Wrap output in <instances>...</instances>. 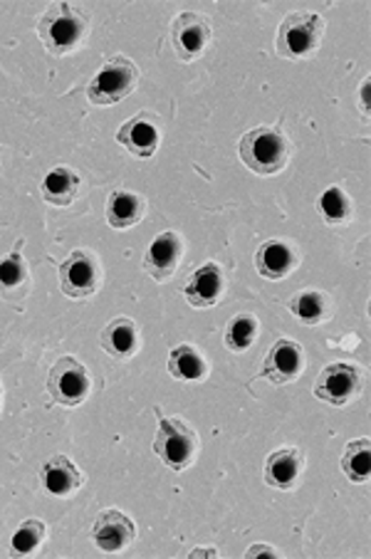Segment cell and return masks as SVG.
<instances>
[{
	"label": "cell",
	"instance_id": "1",
	"mask_svg": "<svg viewBox=\"0 0 371 559\" xmlns=\"http://www.w3.org/2000/svg\"><path fill=\"white\" fill-rule=\"evenodd\" d=\"M89 17L82 8L70 3H52L48 11L37 21V38L45 45V50L55 58L77 50L87 38Z\"/></svg>",
	"mask_w": 371,
	"mask_h": 559
},
{
	"label": "cell",
	"instance_id": "2",
	"mask_svg": "<svg viewBox=\"0 0 371 559\" xmlns=\"http://www.w3.org/2000/svg\"><path fill=\"white\" fill-rule=\"evenodd\" d=\"M238 151L250 171L260 177H273L287 167L290 144L277 126H255L240 136Z\"/></svg>",
	"mask_w": 371,
	"mask_h": 559
},
{
	"label": "cell",
	"instance_id": "3",
	"mask_svg": "<svg viewBox=\"0 0 371 559\" xmlns=\"http://www.w3.org/2000/svg\"><path fill=\"white\" fill-rule=\"evenodd\" d=\"M139 77H142V72H139L132 60L124 58V54H115L92 77L87 87L89 102L97 107H111L122 102V99H127L136 89Z\"/></svg>",
	"mask_w": 371,
	"mask_h": 559
},
{
	"label": "cell",
	"instance_id": "4",
	"mask_svg": "<svg viewBox=\"0 0 371 559\" xmlns=\"http://www.w3.org/2000/svg\"><path fill=\"white\" fill-rule=\"evenodd\" d=\"M324 38V21L318 13H290L280 23L275 48L287 60H304L320 50Z\"/></svg>",
	"mask_w": 371,
	"mask_h": 559
},
{
	"label": "cell",
	"instance_id": "5",
	"mask_svg": "<svg viewBox=\"0 0 371 559\" xmlns=\"http://www.w3.org/2000/svg\"><path fill=\"white\" fill-rule=\"evenodd\" d=\"M154 453L173 471H185L199 455V436L181 418L159 414V428L154 438Z\"/></svg>",
	"mask_w": 371,
	"mask_h": 559
},
{
	"label": "cell",
	"instance_id": "6",
	"mask_svg": "<svg viewBox=\"0 0 371 559\" xmlns=\"http://www.w3.org/2000/svg\"><path fill=\"white\" fill-rule=\"evenodd\" d=\"M48 391L55 403L60 406H80L85 403L92 391V379L87 366L74 356H60L52 364L48 377Z\"/></svg>",
	"mask_w": 371,
	"mask_h": 559
},
{
	"label": "cell",
	"instance_id": "7",
	"mask_svg": "<svg viewBox=\"0 0 371 559\" xmlns=\"http://www.w3.org/2000/svg\"><path fill=\"white\" fill-rule=\"evenodd\" d=\"M101 288V265L92 251H72L60 265V290L70 300H89Z\"/></svg>",
	"mask_w": 371,
	"mask_h": 559
},
{
	"label": "cell",
	"instance_id": "8",
	"mask_svg": "<svg viewBox=\"0 0 371 559\" xmlns=\"http://www.w3.org/2000/svg\"><path fill=\"white\" fill-rule=\"evenodd\" d=\"M314 397L330 403V406H345L361 391V377L357 366L351 364H330L324 366L318 384H314Z\"/></svg>",
	"mask_w": 371,
	"mask_h": 559
},
{
	"label": "cell",
	"instance_id": "9",
	"mask_svg": "<svg viewBox=\"0 0 371 559\" xmlns=\"http://www.w3.org/2000/svg\"><path fill=\"white\" fill-rule=\"evenodd\" d=\"M304 372V347L295 339H277L265 356V366L260 372V379H267L283 387L295 381Z\"/></svg>",
	"mask_w": 371,
	"mask_h": 559
},
{
	"label": "cell",
	"instance_id": "10",
	"mask_svg": "<svg viewBox=\"0 0 371 559\" xmlns=\"http://www.w3.org/2000/svg\"><path fill=\"white\" fill-rule=\"evenodd\" d=\"M171 40H173V52L179 54V60L193 62L199 60L208 48L211 25L206 17L199 13H181L173 21Z\"/></svg>",
	"mask_w": 371,
	"mask_h": 559
},
{
	"label": "cell",
	"instance_id": "11",
	"mask_svg": "<svg viewBox=\"0 0 371 559\" xmlns=\"http://www.w3.org/2000/svg\"><path fill=\"white\" fill-rule=\"evenodd\" d=\"M117 142L122 144L129 154H134V157L152 159L161 144L159 119L146 112L132 117L129 122L119 126Z\"/></svg>",
	"mask_w": 371,
	"mask_h": 559
},
{
	"label": "cell",
	"instance_id": "12",
	"mask_svg": "<svg viewBox=\"0 0 371 559\" xmlns=\"http://www.w3.org/2000/svg\"><path fill=\"white\" fill-rule=\"evenodd\" d=\"M183 258V238L173 231L159 233L154 238V243L148 245L144 255V270L152 275L156 282H166L173 278V272L179 270V263Z\"/></svg>",
	"mask_w": 371,
	"mask_h": 559
},
{
	"label": "cell",
	"instance_id": "13",
	"mask_svg": "<svg viewBox=\"0 0 371 559\" xmlns=\"http://www.w3.org/2000/svg\"><path fill=\"white\" fill-rule=\"evenodd\" d=\"M31 268L23 258V241L15 245L5 258H0V297L11 305H23V300L31 295Z\"/></svg>",
	"mask_w": 371,
	"mask_h": 559
},
{
	"label": "cell",
	"instance_id": "14",
	"mask_svg": "<svg viewBox=\"0 0 371 559\" xmlns=\"http://www.w3.org/2000/svg\"><path fill=\"white\" fill-rule=\"evenodd\" d=\"M92 537H95V545L101 549V552H122V549H127L134 543L136 527L124 512L105 510L99 512V518L95 520Z\"/></svg>",
	"mask_w": 371,
	"mask_h": 559
},
{
	"label": "cell",
	"instance_id": "15",
	"mask_svg": "<svg viewBox=\"0 0 371 559\" xmlns=\"http://www.w3.org/2000/svg\"><path fill=\"white\" fill-rule=\"evenodd\" d=\"M223 290H226V278H223L220 265L206 263V265H201L199 270L191 272V278L183 288V297L191 307L208 309L220 300Z\"/></svg>",
	"mask_w": 371,
	"mask_h": 559
},
{
	"label": "cell",
	"instance_id": "16",
	"mask_svg": "<svg viewBox=\"0 0 371 559\" xmlns=\"http://www.w3.org/2000/svg\"><path fill=\"white\" fill-rule=\"evenodd\" d=\"M99 344L111 360L129 362L139 350H142V332H139V325L132 317H115L105 329H101Z\"/></svg>",
	"mask_w": 371,
	"mask_h": 559
},
{
	"label": "cell",
	"instance_id": "17",
	"mask_svg": "<svg viewBox=\"0 0 371 559\" xmlns=\"http://www.w3.org/2000/svg\"><path fill=\"white\" fill-rule=\"evenodd\" d=\"M297 265H300V253L287 241H265L255 251V270L265 280H285Z\"/></svg>",
	"mask_w": 371,
	"mask_h": 559
},
{
	"label": "cell",
	"instance_id": "18",
	"mask_svg": "<svg viewBox=\"0 0 371 559\" xmlns=\"http://www.w3.org/2000/svg\"><path fill=\"white\" fill-rule=\"evenodd\" d=\"M304 453L297 448H277L265 461V483L277 490H292L302 478Z\"/></svg>",
	"mask_w": 371,
	"mask_h": 559
},
{
	"label": "cell",
	"instance_id": "19",
	"mask_svg": "<svg viewBox=\"0 0 371 559\" xmlns=\"http://www.w3.org/2000/svg\"><path fill=\"white\" fill-rule=\"evenodd\" d=\"M40 483L55 498H68L85 485V475L74 465L68 455H52L40 471Z\"/></svg>",
	"mask_w": 371,
	"mask_h": 559
},
{
	"label": "cell",
	"instance_id": "20",
	"mask_svg": "<svg viewBox=\"0 0 371 559\" xmlns=\"http://www.w3.org/2000/svg\"><path fill=\"white\" fill-rule=\"evenodd\" d=\"M146 214V200L144 196H136L132 191H111L107 198V223L115 228V231H127V228L136 226Z\"/></svg>",
	"mask_w": 371,
	"mask_h": 559
},
{
	"label": "cell",
	"instance_id": "21",
	"mask_svg": "<svg viewBox=\"0 0 371 559\" xmlns=\"http://www.w3.org/2000/svg\"><path fill=\"white\" fill-rule=\"evenodd\" d=\"M82 179L80 173H74L70 167L52 169L48 177L43 179V198L52 206H70L80 194Z\"/></svg>",
	"mask_w": 371,
	"mask_h": 559
},
{
	"label": "cell",
	"instance_id": "22",
	"mask_svg": "<svg viewBox=\"0 0 371 559\" xmlns=\"http://www.w3.org/2000/svg\"><path fill=\"white\" fill-rule=\"evenodd\" d=\"M169 372L179 381H203L208 374V364L196 347L179 344L169 354Z\"/></svg>",
	"mask_w": 371,
	"mask_h": 559
},
{
	"label": "cell",
	"instance_id": "23",
	"mask_svg": "<svg viewBox=\"0 0 371 559\" xmlns=\"http://www.w3.org/2000/svg\"><path fill=\"white\" fill-rule=\"evenodd\" d=\"M342 471H345L351 483H367L371 471V441L369 438H357L347 443L345 455H342Z\"/></svg>",
	"mask_w": 371,
	"mask_h": 559
},
{
	"label": "cell",
	"instance_id": "24",
	"mask_svg": "<svg viewBox=\"0 0 371 559\" xmlns=\"http://www.w3.org/2000/svg\"><path fill=\"white\" fill-rule=\"evenodd\" d=\"M260 332L258 319L253 315H236L226 327V347L230 352L243 354L255 344V337Z\"/></svg>",
	"mask_w": 371,
	"mask_h": 559
},
{
	"label": "cell",
	"instance_id": "25",
	"mask_svg": "<svg viewBox=\"0 0 371 559\" xmlns=\"http://www.w3.org/2000/svg\"><path fill=\"white\" fill-rule=\"evenodd\" d=\"M290 313L300 319L302 325H320L324 315H327V302H324V295L318 290H308L300 292L290 300Z\"/></svg>",
	"mask_w": 371,
	"mask_h": 559
},
{
	"label": "cell",
	"instance_id": "26",
	"mask_svg": "<svg viewBox=\"0 0 371 559\" xmlns=\"http://www.w3.org/2000/svg\"><path fill=\"white\" fill-rule=\"evenodd\" d=\"M45 535H48V527H45L43 520H37V518L25 520L23 525L15 530V535L11 539V555L13 557L33 555L35 549L43 545Z\"/></svg>",
	"mask_w": 371,
	"mask_h": 559
},
{
	"label": "cell",
	"instance_id": "27",
	"mask_svg": "<svg viewBox=\"0 0 371 559\" xmlns=\"http://www.w3.org/2000/svg\"><path fill=\"white\" fill-rule=\"evenodd\" d=\"M320 214L324 218V223L337 226V223H347L351 218V200L345 194V191L332 186L322 194L320 198Z\"/></svg>",
	"mask_w": 371,
	"mask_h": 559
},
{
	"label": "cell",
	"instance_id": "28",
	"mask_svg": "<svg viewBox=\"0 0 371 559\" xmlns=\"http://www.w3.org/2000/svg\"><path fill=\"white\" fill-rule=\"evenodd\" d=\"M246 557H280V549L267 545H253L246 552Z\"/></svg>",
	"mask_w": 371,
	"mask_h": 559
},
{
	"label": "cell",
	"instance_id": "29",
	"mask_svg": "<svg viewBox=\"0 0 371 559\" xmlns=\"http://www.w3.org/2000/svg\"><path fill=\"white\" fill-rule=\"evenodd\" d=\"M203 559V557H220V552L216 547H196V549H191L189 552V559Z\"/></svg>",
	"mask_w": 371,
	"mask_h": 559
},
{
	"label": "cell",
	"instance_id": "30",
	"mask_svg": "<svg viewBox=\"0 0 371 559\" xmlns=\"http://www.w3.org/2000/svg\"><path fill=\"white\" fill-rule=\"evenodd\" d=\"M361 109H364V114H369V80L361 85Z\"/></svg>",
	"mask_w": 371,
	"mask_h": 559
},
{
	"label": "cell",
	"instance_id": "31",
	"mask_svg": "<svg viewBox=\"0 0 371 559\" xmlns=\"http://www.w3.org/2000/svg\"><path fill=\"white\" fill-rule=\"evenodd\" d=\"M0 403H3V384H0Z\"/></svg>",
	"mask_w": 371,
	"mask_h": 559
}]
</instances>
